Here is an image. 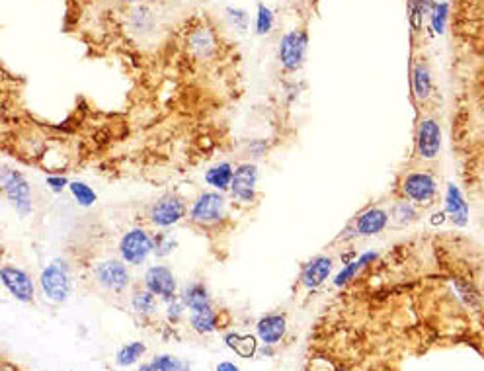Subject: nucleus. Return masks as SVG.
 I'll list each match as a JSON object with an SVG mask.
<instances>
[{
	"label": "nucleus",
	"mask_w": 484,
	"mask_h": 371,
	"mask_svg": "<svg viewBox=\"0 0 484 371\" xmlns=\"http://www.w3.org/2000/svg\"><path fill=\"white\" fill-rule=\"evenodd\" d=\"M215 371H242V370L236 364H233V362H221V364H217Z\"/></svg>",
	"instance_id": "obj_36"
},
{
	"label": "nucleus",
	"mask_w": 484,
	"mask_h": 371,
	"mask_svg": "<svg viewBox=\"0 0 484 371\" xmlns=\"http://www.w3.org/2000/svg\"><path fill=\"white\" fill-rule=\"evenodd\" d=\"M45 184H47V188H49L53 193H61L65 188H69L71 182H69L65 176H47V178H45Z\"/></svg>",
	"instance_id": "obj_35"
},
{
	"label": "nucleus",
	"mask_w": 484,
	"mask_h": 371,
	"mask_svg": "<svg viewBox=\"0 0 484 371\" xmlns=\"http://www.w3.org/2000/svg\"><path fill=\"white\" fill-rule=\"evenodd\" d=\"M145 288L162 301H170L178 293L176 275L168 266H162V264L151 266L145 272Z\"/></svg>",
	"instance_id": "obj_8"
},
{
	"label": "nucleus",
	"mask_w": 484,
	"mask_h": 371,
	"mask_svg": "<svg viewBox=\"0 0 484 371\" xmlns=\"http://www.w3.org/2000/svg\"><path fill=\"white\" fill-rule=\"evenodd\" d=\"M121 2H127V4H133V2H139V0H121Z\"/></svg>",
	"instance_id": "obj_40"
},
{
	"label": "nucleus",
	"mask_w": 484,
	"mask_h": 371,
	"mask_svg": "<svg viewBox=\"0 0 484 371\" xmlns=\"http://www.w3.org/2000/svg\"><path fill=\"white\" fill-rule=\"evenodd\" d=\"M445 211H440V213H433L432 215V225H441V223L445 221Z\"/></svg>",
	"instance_id": "obj_37"
},
{
	"label": "nucleus",
	"mask_w": 484,
	"mask_h": 371,
	"mask_svg": "<svg viewBox=\"0 0 484 371\" xmlns=\"http://www.w3.org/2000/svg\"><path fill=\"white\" fill-rule=\"evenodd\" d=\"M256 184H258V166L254 163H242L235 168L231 193L236 201L241 203H252L256 200Z\"/></svg>",
	"instance_id": "obj_10"
},
{
	"label": "nucleus",
	"mask_w": 484,
	"mask_h": 371,
	"mask_svg": "<svg viewBox=\"0 0 484 371\" xmlns=\"http://www.w3.org/2000/svg\"><path fill=\"white\" fill-rule=\"evenodd\" d=\"M273 28V14L270 8L266 6V4H258V12H256V34L258 36H266V34H270Z\"/></svg>",
	"instance_id": "obj_31"
},
{
	"label": "nucleus",
	"mask_w": 484,
	"mask_h": 371,
	"mask_svg": "<svg viewBox=\"0 0 484 371\" xmlns=\"http://www.w3.org/2000/svg\"><path fill=\"white\" fill-rule=\"evenodd\" d=\"M377 258H379V254L377 253H363L360 258L353 260V262H350V264H346V266L338 272V275L334 278V285H336V288L346 285L350 280L356 278V274H358L360 270H363V268L369 266V264H373Z\"/></svg>",
	"instance_id": "obj_20"
},
{
	"label": "nucleus",
	"mask_w": 484,
	"mask_h": 371,
	"mask_svg": "<svg viewBox=\"0 0 484 371\" xmlns=\"http://www.w3.org/2000/svg\"><path fill=\"white\" fill-rule=\"evenodd\" d=\"M449 4L448 2H435L432 8V28L435 34H443L448 26Z\"/></svg>",
	"instance_id": "obj_30"
},
{
	"label": "nucleus",
	"mask_w": 484,
	"mask_h": 371,
	"mask_svg": "<svg viewBox=\"0 0 484 371\" xmlns=\"http://www.w3.org/2000/svg\"><path fill=\"white\" fill-rule=\"evenodd\" d=\"M445 213L457 227H465L469 223V205L463 200V193L455 184H448L445 192Z\"/></svg>",
	"instance_id": "obj_16"
},
{
	"label": "nucleus",
	"mask_w": 484,
	"mask_h": 371,
	"mask_svg": "<svg viewBox=\"0 0 484 371\" xmlns=\"http://www.w3.org/2000/svg\"><path fill=\"white\" fill-rule=\"evenodd\" d=\"M307 53V34L305 31H289L279 41V61L287 71L301 68Z\"/></svg>",
	"instance_id": "obj_9"
},
{
	"label": "nucleus",
	"mask_w": 484,
	"mask_h": 371,
	"mask_svg": "<svg viewBox=\"0 0 484 371\" xmlns=\"http://www.w3.org/2000/svg\"><path fill=\"white\" fill-rule=\"evenodd\" d=\"M183 311H186V305L182 303L180 297H178V299L174 297V299L166 301V315H168V319L172 320V322H176V320L182 319Z\"/></svg>",
	"instance_id": "obj_32"
},
{
	"label": "nucleus",
	"mask_w": 484,
	"mask_h": 371,
	"mask_svg": "<svg viewBox=\"0 0 484 371\" xmlns=\"http://www.w3.org/2000/svg\"><path fill=\"white\" fill-rule=\"evenodd\" d=\"M416 215L418 213H416V209H414L410 201H398L393 208V211H390V217H393V221L396 225H408V223L416 219Z\"/></svg>",
	"instance_id": "obj_29"
},
{
	"label": "nucleus",
	"mask_w": 484,
	"mask_h": 371,
	"mask_svg": "<svg viewBox=\"0 0 484 371\" xmlns=\"http://www.w3.org/2000/svg\"><path fill=\"white\" fill-rule=\"evenodd\" d=\"M137 371H158V367L153 362H148V364H141V367Z\"/></svg>",
	"instance_id": "obj_38"
},
{
	"label": "nucleus",
	"mask_w": 484,
	"mask_h": 371,
	"mask_svg": "<svg viewBox=\"0 0 484 371\" xmlns=\"http://www.w3.org/2000/svg\"><path fill=\"white\" fill-rule=\"evenodd\" d=\"M225 342L231 350H235L236 354L242 357H250L256 354V338L248 334H227Z\"/></svg>",
	"instance_id": "obj_25"
},
{
	"label": "nucleus",
	"mask_w": 484,
	"mask_h": 371,
	"mask_svg": "<svg viewBox=\"0 0 484 371\" xmlns=\"http://www.w3.org/2000/svg\"><path fill=\"white\" fill-rule=\"evenodd\" d=\"M153 237L141 227L127 230L121 237V240H119V256H121L125 264H131V266L145 264L148 256L153 254Z\"/></svg>",
	"instance_id": "obj_4"
},
{
	"label": "nucleus",
	"mask_w": 484,
	"mask_h": 371,
	"mask_svg": "<svg viewBox=\"0 0 484 371\" xmlns=\"http://www.w3.org/2000/svg\"><path fill=\"white\" fill-rule=\"evenodd\" d=\"M389 225V213L381 208H371L363 211L356 223H353V233L358 237H373L379 235L385 227Z\"/></svg>",
	"instance_id": "obj_14"
},
{
	"label": "nucleus",
	"mask_w": 484,
	"mask_h": 371,
	"mask_svg": "<svg viewBox=\"0 0 484 371\" xmlns=\"http://www.w3.org/2000/svg\"><path fill=\"white\" fill-rule=\"evenodd\" d=\"M332 272V258L331 256H315L308 260L301 272V283L307 290H316L321 288Z\"/></svg>",
	"instance_id": "obj_15"
},
{
	"label": "nucleus",
	"mask_w": 484,
	"mask_h": 371,
	"mask_svg": "<svg viewBox=\"0 0 484 371\" xmlns=\"http://www.w3.org/2000/svg\"><path fill=\"white\" fill-rule=\"evenodd\" d=\"M418 153L425 161H432L438 156L441 148V129L435 119H422L418 126Z\"/></svg>",
	"instance_id": "obj_12"
},
{
	"label": "nucleus",
	"mask_w": 484,
	"mask_h": 371,
	"mask_svg": "<svg viewBox=\"0 0 484 371\" xmlns=\"http://www.w3.org/2000/svg\"><path fill=\"white\" fill-rule=\"evenodd\" d=\"M180 299H182V303L186 305V309L190 312H199V311H207V309H213L211 303V295H209V291L203 283H190V285H186L180 293Z\"/></svg>",
	"instance_id": "obj_17"
},
{
	"label": "nucleus",
	"mask_w": 484,
	"mask_h": 371,
	"mask_svg": "<svg viewBox=\"0 0 484 371\" xmlns=\"http://www.w3.org/2000/svg\"><path fill=\"white\" fill-rule=\"evenodd\" d=\"M153 254H156L158 258H166V256L174 253V248L178 246V240L170 233H156L153 237Z\"/></svg>",
	"instance_id": "obj_28"
},
{
	"label": "nucleus",
	"mask_w": 484,
	"mask_h": 371,
	"mask_svg": "<svg viewBox=\"0 0 484 371\" xmlns=\"http://www.w3.org/2000/svg\"><path fill=\"white\" fill-rule=\"evenodd\" d=\"M183 217H186V205L174 193L161 198L148 209V221L158 229H168L172 225L182 221Z\"/></svg>",
	"instance_id": "obj_6"
},
{
	"label": "nucleus",
	"mask_w": 484,
	"mask_h": 371,
	"mask_svg": "<svg viewBox=\"0 0 484 371\" xmlns=\"http://www.w3.org/2000/svg\"><path fill=\"white\" fill-rule=\"evenodd\" d=\"M131 274L123 260H104L96 266V282L102 285L104 290L121 293L129 285Z\"/></svg>",
	"instance_id": "obj_7"
},
{
	"label": "nucleus",
	"mask_w": 484,
	"mask_h": 371,
	"mask_svg": "<svg viewBox=\"0 0 484 371\" xmlns=\"http://www.w3.org/2000/svg\"><path fill=\"white\" fill-rule=\"evenodd\" d=\"M233 176H235V168L231 163H219L211 166L209 171L206 172V182L211 186L215 192H227L231 190V184H233Z\"/></svg>",
	"instance_id": "obj_19"
},
{
	"label": "nucleus",
	"mask_w": 484,
	"mask_h": 371,
	"mask_svg": "<svg viewBox=\"0 0 484 371\" xmlns=\"http://www.w3.org/2000/svg\"><path fill=\"white\" fill-rule=\"evenodd\" d=\"M260 354H262V356H273L272 346H268V344H264V348L260 350Z\"/></svg>",
	"instance_id": "obj_39"
},
{
	"label": "nucleus",
	"mask_w": 484,
	"mask_h": 371,
	"mask_svg": "<svg viewBox=\"0 0 484 371\" xmlns=\"http://www.w3.org/2000/svg\"><path fill=\"white\" fill-rule=\"evenodd\" d=\"M190 325L191 328L199 334H211L219 328V319H217V312L213 309L199 312H190Z\"/></svg>",
	"instance_id": "obj_24"
},
{
	"label": "nucleus",
	"mask_w": 484,
	"mask_h": 371,
	"mask_svg": "<svg viewBox=\"0 0 484 371\" xmlns=\"http://www.w3.org/2000/svg\"><path fill=\"white\" fill-rule=\"evenodd\" d=\"M227 217V200L221 192H203L190 209V219L201 227L217 225Z\"/></svg>",
	"instance_id": "obj_3"
},
{
	"label": "nucleus",
	"mask_w": 484,
	"mask_h": 371,
	"mask_svg": "<svg viewBox=\"0 0 484 371\" xmlns=\"http://www.w3.org/2000/svg\"><path fill=\"white\" fill-rule=\"evenodd\" d=\"M39 288L53 303H63L69 299L73 283H71V272L65 260L55 258L51 264L44 268V272L39 275Z\"/></svg>",
	"instance_id": "obj_1"
},
{
	"label": "nucleus",
	"mask_w": 484,
	"mask_h": 371,
	"mask_svg": "<svg viewBox=\"0 0 484 371\" xmlns=\"http://www.w3.org/2000/svg\"><path fill=\"white\" fill-rule=\"evenodd\" d=\"M188 47L190 51H193L201 59H207L211 57L215 49H217V39H215V34H213L209 28H196L188 36Z\"/></svg>",
	"instance_id": "obj_18"
},
{
	"label": "nucleus",
	"mask_w": 484,
	"mask_h": 371,
	"mask_svg": "<svg viewBox=\"0 0 484 371\" xmlns=\"http://www.w3.org/2000/svg\"><path fill=\"white\" fill-rule=\"evenodd\" d=\"M145 352H147V346L143 342H129V344H125V346H121L118 350V354H116V365L118 367H131V365L139 362L141 357L145 356Z\"/></svg>",
	"instance_id": "obj_22"
},
{
	"label": "nucleus",
	"mask_w": 484,
	"mask_h": 371,
	"mask_svg": "<svg viewBox=\"0 0 484 371\" xmlns=\"http://www.w3.org/2000/svg\"><path fill=\"white\" fill-rule=\"evenodd\" d=\"M227 16L235 28L246 30V26H248V14L244 10H241V8H227Z\"/></svg>",
	"instance_id": "obj_33"
},
{
	"label": "nucleus",
	"mask_w": 484,
	"mask_h": 371,
	"mask_svg": "<svg viewBox=\"0 0 484 371\" xmlns=\"http://www.w3.org/2000/svg\"><path fill=\"white\" fill-rule=\"evenodd\" d=\"M412 84H414V94H416L420 102H424V100L432 96V74H430V68L425 67V63H422V61L414 67Z\"/></svg>",
	"instance_id": "obj_21"
},
{
	"label": "nucleus",
	"mask_w": 484,
	"mask_h": 371,
	"mask_svg": "<svg viewBox=\"0 0 484 371\" xmlns=\"http://www.w3.org/2000/svg\"><path fill=\"white\" fill-rule=\"evenodd\" d=\"M403 192L406 193V198H410L412 201H418V203H430L435 198V180L425 174V172H412L408 174L403 182Z\"/></svg>",
	"instance_id": "obj_11"
},
{
	"label": "nucleus",
	"mask_w": 484,
	"mask_h": 371,
	"mask_svg": "<svg viewBox=\"0 0 484 371\" xmlns=\"http://www.w3.org/2000/svg\"><path fill=\"white\" fill-rule=\"evenodd\" d=\"M455 288H457V291L461 293V297L467 301V303L469 305L478 303V295H477V291L473 290V285L461 282V280H457V282H455Z\"/></svg>",
	"instance_id": "obj_34"
},
{
	"label": "nucleus",
	"mask_w": 484,
	"mask_h": 371,
	"mask_svg": "<svg viewBox=\"0 0 484 371\" xmlns=\"http://www.w3.org/2000/svg\"><path fill=\"white\" fill-rule=\"evenodd\" d=\"M69 192L74 198V201L81 205V208H92L98 200V195L96 192L90 188L86 182H82V180H73L71 184H69Z\"/></svg>",
	"instance_id": "obj_26"
},
{
	"label": "nucleus",
	"mask_w": 484,
	"mask_h": 371,
	"mask_svg": "<svg viewBox=\"0 0 484 371\" xmlns=\"http://www.w3.org/2000/svg\"><path fill=\"white\" fill-rule=\"evenodd\" d=\"M131 307L133 311L141 315V317H153L156 312V295L145 288V290H135L131 295Z\"/></svg>",
	"instance_id": "obj_23"
},
{
	"label": "nucleus",
	"mask_w": 484,
	"mask_h": 371,
	"mask_svg": "<svg viewBox=\"0 0 484 371\" xmlns=\"http://www.w3.org/2000/svg\"><path fill=\"white\" fill-rule=\"evenodd\" d=\"M153 364L158 367V371H191L190 364L182 357L172 356V354H161L153 357Z\"/></svg>",
	"instance_id": "obj_27"
},
{
	"label": "nucleus",
	"mask_w": 484,
	"mask_h": 371,
	"mask_svg": "<svg viewBox=\"0 0 484 371\" xmlns=\"http://www.w3.org/2000/svg\"><path fill=\"white\" fill-rule=\"evenodd\" d=\"M0 282L10 291V295L14 297L20 303H31L36 297V283L30 278V274L22 268L6 264L0 270Z\"/></svg>",
	"instance_id": "obj_5"
},
{
	"label": "nucleus",
	"mask_w": 484,
	"mask_h": 371,
	"mask_svg": "<svg viewBox=\"0 0 484 371\" xmlns=\"http://www.w3.org/2000/svg\"><path fill=\"white\" fill-rule=\"evenodd\" d=\"M287 332V320L286 315L281 312H272V315H264L262 319L256 322V334L262 340V344L268 346H276L283 340Z\"/></svg>",
	"instance_id": "obj_13"
},
{
	"label": "nucleus",
	"mask_w": 484,
	"mask_h": 371,
	"mask_svg": "<svg viewBox=\"0 0 484 371\" xmlns=\"http://www.w3.org/2000/svg\"><path fill=\"white\" fill-rule=\"evenodd\" d=\"M0 184H2V192L12 203L16 213L22 217H28L34 211V203H31V188L28 180L22 172L12 171V168H2L0 174Z\"/></svg>",
	"instance_id": "obj_2"
}]
</instances>
